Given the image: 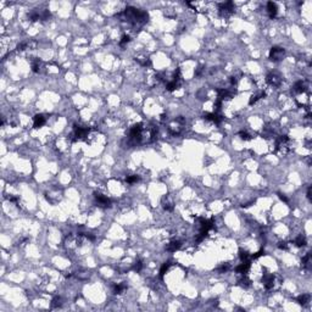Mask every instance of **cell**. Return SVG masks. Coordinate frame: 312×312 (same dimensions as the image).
Here are the masks:
<instances>
[{"label":"cell","instance_id":"1","mask_svg":"<svg viewBox=\"0 0 312 312\" xmlns=\"http://www.w3.org/2000/svg\"><path fill=\"white\" fill-rule=\"evenodd\" d=\"M88 133H89V128L76 126L73 132H72V134H71V139H72L73 141L85 139V137H88Z\"/></svg>","mask_w":312,"mask_h":312},{"label":"cell","instance_id":"2","mask_svg":"<svg viewBox=\"0 0 312 312\" xmlns=\"http://www.w3.org/2000/svg\"><path fill=\"white\" fill-rule=\"evenodd\" d=\"M95 199H96V202L100 207H110L111 206V200L107 196L103 195L100 193H95Z\"/></svg>","mask_w":312,"mask_h":312},{"label":"cell","instance_id":"3","mask_svg":"<svg viewBox=\"0 0 312 312\" xmlns=\"http://www.w3.org/2000/svg\"><path fill=\"white\" fill-rule=\"evenodd\" d=\"M283 54H284V49L279 48V47H274L271 49V51H269V59L273 61H278L282 59Z\"/></svg>","mask_w":312,"mask_h":312},{"label":"cell","instance_id":"4","mask_svg":"<svg viewBox=\"0 0 312 312\" xmlns=\"http://www.w3.org/2000/svg\"><path fill=\"white\" fill-rule=\"evenodd\" d=\"M262 282H263L265 288L267 289V290L272 289L273 285H274V275L273 274H266L265 277L262 278Z\"/></svg>","mask_w":312,"mask_h":312},{"label":"cell","instance_id":"5","mask_svg":"<svg viewBox=\"0 0 312 312\" xmlns=\"http://www.w3.org/2000/svg\"><path fill=\"white\" fill-rule=\"evenodd\" d=\"M267 82L271 84V85H273V87H278L280 83H282V79H280V77L278 74H275V73H269L267 76Z\"/></svg>","mask_w":312,"mask_h":312},{"label":"cell","instance_id":"6","mask_svg":"<svg viewBox=\"0 0 312 312\" xmlns=\"http://www.w3.org/2000/svg\"><path fill=\"white\" fill-rule=\"evenodd\" d=\"M45 122H47V118L43 115H35L33 118V126L34 128H39V127L45 125Z\"/></svg>","mask_w":312,"mask_h":312},{"label":"cell","instance_id":"7","mask_svg":"<svg viewBox=\"0 0 312 312\" xmlns=\"http://www.w3.org/2000/svg\"><path fill=\"white\" fill-rule=\"evenodd\" d=\"M277 11H278V9H277V5H275L274 3H272V1L267 3V12H268V15H269L271 18L275 17V15H277Z\"/></svg>","mask_w":312,"mask_h":312},{"label":"cell","instance_id":"8","mask_svg":"<svg viewBox=\"0 0 312 312\" xmlns=\"http://www.w3.org/2000/svg\"><path fill=\"white\" fill-rule=\"evenodd\" d=\"M307 89V84L305 83L304 81H299L296 82L295 85H294V90L298 91V93H304V91Z\"/></svg>","mask_w":312,"mask_h":312},{"label":"cell","instance_id":"9","mask_svg":"<svg viewBox=\"0 0 312 312\" xmlns=\"http://www.w3.org/2000/svg\"><path fill=\"white\" fill-rule=\"evenodd\" d=\"M249 268H250V262H242L237 268H235V271H237L238 273L245 274L249 271Z\"/></svg>","mask_w":312,"mask_h":312},{"label":"cell","instance_id":"10","mask_svg":"<svg viewBox=\"0 0 312 312\" xmlns=\"http://www.w3.org/2000/svg\"><path fill=\"white\" fill-rule=\"evenodd\" d=\"M179 248H181V242L176 240V242H172V243L168 244L167 250H168V251H171V252H173V251H176V250H178Z\"/></svg>","mask_w":312,"mask_h":312},{"label":"cell","instance_id":"11","mask_svg":"<svg viewBox=\"0 0 312 312\" xmlns=\"http://www.w3.org/2000/svg\"><path fill=\"white\" fill-rule=\"evenodd\" d=\"M309 301H310V295H307V294H303V295H300L299 298H298V303L301 304V305L307 304Z\"/></svg>","mask_w":312,"mask_h":312},{"label":"cell","instance_id":"12","mask_svg":"<svg viewBox=\"0 0 312 312\" xmlns=\"http://www.w3.org/2000/svg\"><path fill=\"white\" fill-rule=\"evenodd\" d=\"M294 243H295V245H296V246L301 248V246H304V245L306 244V239H305V238L303 237V235H299V237L295 239V242H294Z\"/></svg>","mask_w":312,"mask_h":312},{"label":"cell","instance_id":"13","mask_svg":"<svg viewBox=\"0 0 312 312\" xmlns=\"http://www.w3.org/2000/svg\"><path fill=\"white\" fill-rule=\"evenodd\" d=\"M129 40H131V37H129L128 34L122 35V38L120 40V45H121V47H123V45H126L127 43H129Z\"/></svg>","mask_w":312,"mask_h":312},{"label":"cell","instance_id":"14","mask_svg":"<svg viewBox=\"0 0 312 312\" xmlns=\"http://www.w3.org/2000/svg\"><path fill=\"white\" fill-rule=\"evenodd\" d=\"M39 67H40V61L38 59L37 60H33L32 61V70H33V72H38Z\"/></svg>","mask_w":312,"mask_h":312},{"label":"cell","instance_id":"15","mask_svg":"<svg viewBox=\"0 0 312 312\" xmlns=\"http://www.w3.org/2000/svg\"><path fill=\"white\" fill-rule=\"evenodd\" d=\"M140 178H139V176H129V177H127L126 178V182L127 183H129V184H133V183H135V182H138L139 181Z\"/></svg>","mask_w":312,"mask_h":312},{"label":"cell","instance_id":"16","mask_svg":"<svg viewBox=\"0 0 312 312\" xmlns=\"http://www.w3.org/2000/svg\"><path fill=\"white\" fill-rule=\"evenodd\" d=\"M170 266H171V263H170V262H167V263H165V265H163L162 267H161V269H160V277H161V278L163 277V274H165V273L167 272V271H168V268H170Z\"/></svg>","mask_w":312,"mask_h":312},{"label":"cell","instance_id":"17","mask_svg":"<svg viewBox=\"0 0 312 312\" xmlns=\"http://www.w3.org/2000/svg\"><path fill=\"white\" fill-rule=\"evenodd\" d=\"M262 96H263V94H262V93H261V94H255V95H252V96H251V99H250V105L255 104L257 100H260L261 98H262Z\"/></svg>","mask_w":312,"mask_h":312},{"label":"cell","instance_id":"18","mask_svg":"<svg viewBox=\"0 0 312 312\" xmlns=\"http://www.w3.org/2000/svg\"><path fill=\"white\" fill-rule=\"evenodd\" d=\"M125 289H126V285H125V284H117V285L115 286V293L121 294Z\"/></svg>","mask_w":312,"mask_h":312},{"label":"cell","instance_id":"19","mask_svg":"<svg viewBox=\"0 0 312 312\" xmlns=\"http://www.w3.org/2000/svg\"><path fill=\"white\" fill-rule=\"evenodd\" d=\"M60 305H61V299L56 296V298L53 300V303H51V307H53V309H54V307H58V306H60Z\"/></svg>","mask_w":312,"mask_h":312},{"label":"cell","instance_id":"20","mask_svg":"<svg viewBox=\"0 0 312 312\" xmlns=\"http://www.w3.org/2000/svg\"><path fill=\"white\" fill-rule=\"evenodd\" d=\"M133 268H134L137 272H139V271L143 268V263H141V261H137V262L134 263V266H133Z\"/></svg>","mask_w":312,"mask_h":312},{"label":"cell","instance_id":"21","mask_svg":"<svg viewBox=\"0 0 312 312\" xmlns=\"http://www.w3.org/2000/svg\"><path fill=\"white\" fill-rule=\"evenodd\" d=\"M240 137H242V139H244V140H250L251 139V137H250L246 132H242L240 133Z\"/></svg>","mask_w":312,"mask_h":312}]
</instances>
